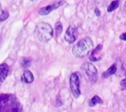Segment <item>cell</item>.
<instances>
[{
	"instance_id": "cell-1",
	"label": "cell",
	"mask_w": 126,
	"mask_h": 112,
	"mask_svg": "<svg viewBox=\"0 0 126 112\" xmlns=\"http://www.w3.org/2000/svg\"><path fill=\"white\" fill-rule=\"evenodd\" d=\"M22 107L14 94H0V111H22Z\"/></svg>"
},
{
	"instance_id": "cell-2",
	"label": "cell",
	"mask_w": 126,
	"mask_h": 112,
	"mask_svg": "<svg viewBox=\"0 0 126 112\" xmlns=\"http://www.w3.org/2000/svg\"><path fill=\"white\" fill-rule=\"evenodd\" d=\"M94 47V43L89 37H85L77 42L72 48V54L77 58H83L88 55Z\"/></svg>"
},
{
	"instance_id": "cell-3",
	"label": "cell",
	"mask_w": 126,
	"mask_h": 112,
	"mask_svg": "<svg viewBox=\"0 0 126 112\" xmlns=\"http://www.w3.org/2000/svg\"><path fill=\"white\" fill-rule=\"evenodd\" d=\"M35 35L39 40L43 43H47L52 38L53 29L50 24L47 22H40L35 28Z\"/></svg>"
},
{
	"instance_id": "cell-4",
	"label": "cell",
	"mask_w": 126,
	"mask_h": 112,
	"mask_svg": "<svg viewBox=\"0 0 126 112\" xmlns=\"http://www.w3.org/2000/svg\"><path fill=\"white\" fill-rule=\"evenodd\" d=\"M81 69L84 71L85 74L90 81V82L93 84H95L97 82V81H98V71H97V69L94 65L90 63H85L81 66Z\"/></svg>"
},
{
	"instance_id": "cell-5",
	"label": "cell",
	"mask_w": 126,
	"mask_h": 112,
	"mask_svg": "<svg viewBox=\"0 0 126 112\" xmlns=\"http://www.w3.org/2000/svg\"><path fill=\"white\" fill-rule=\"evenodd\" d=\"M70 86L74 98H77L81 95L80 91V78L77 73H73L70 77Z\"/></svg>"
},
{
	"instance_id": "cell-6",
	"label": "cell",
	"mask_w": 126,
	"mask_h": 112,
	"mask_svg": "<svg viewBox=\"0 0 126 112\" xmlns=\"http://www.w3.org/2000/svg\"><path fill=\"white\" fill-rule=\"evenodd\" d=\"M78 36V31L77 28L73 25H70L66 30L64 34V40L68 42L69 44H72L76 40Z\"/></svg>"
},
{
	"instance_id": "cell-7",
	"label": "cell",
	"mask_w": 126,
	"mask_h": 112,
	"mask_svg": "<svg viewBox=\"0 0 126 112\" xmlns=\"http://www.w3.org/2000/svg\"><path fill=\"white\" fill-rule=\"evenodd\" d=\"M64 3V1H58V2H56V3H52L51 5H47L46 7H43V8H40L39 10L38 13L40 14V15H47L48 14H50L51 11L53 10H57L58 7H60L62 4Z\"/></svg>"
},
{
	"instance_id": "cell-8",
	"label": "cell",
	"mask_w": 126,
	"mask_h": 112,
	"mask_svg": "<svg viewBox=\"0 0 126 112\" xmlns=\"http://www.w3.org/2000/svg\"><path fill=\"white\" fill-rule=\"evenodd\" d=\"M102 48H103V45H99L96 46L94 50L92 51L91 55L89 56V60L91 62H98L101 60L102 58Z\"/></svg>"
},
{
	"instance_id": "cell-9",
	"label": "cell",
	"mask_w": 126,
	"mask_h": 112,
	"mask_svg": "<svg viewBox=\"0 0 126 112\" xmlns=\"http://www.w3.org/2000/svg\"><path fill=\"white\" fill-rule=\"evenodd\" d=\"M9 74V66L6 63L0 64V86L4 81L6 77Z\"/></svg>"
},
{
	"instance_id": "cell-10",
	"label": "cell",
	"mask_w": 126,
	"mask_h": 112,
	"mask_svg": "<svg viewBox=\"0 0 126 112\" xmlns=\"http://www.w3.org/2000/svg\"><path fill=\"white\" fill-rule=\"evenodd\" d=\"M33 80H34V77H33L32 72L29 70H26L25 72L23 73V74L22 75V78H21L22 82L26 83V84H30V83H32L33 81Z\"/></svg>"
},
{
	"instance_id": "cell-11",
	"label": "cell",
	"mask_w": 126,
	"mask_h": 112,
	"mask_svg": "<svg viewBox=\"0 0 126 112\" xmlns=\"http://www.w3.org/2000/svg\"><path fill=\"white\" fill-rule=\"evenodd\" d=\"M116 71H117V65L116 64H112L111 67L109 68V69H107V70L106 71V72L103 73L102 77L103 78H108V77H110L111 75L114 74L115 73H116Z\"/></svg>"
},
{
	"instance_id": "cell-12",
	"label": "cell",
	"mask_w": 126,
	"mask_h": 112,
	"mask_svg": "<svg viewBox=\"0 0 126 112\" xmlns=\"http://www.w3.org/2000/svg\"><path fill=\"white\" fill-rule=\"evenodd\" d=\"M98 104H103V100L99 97L98 95H94L91 99H90L89 104H89L90 107H94V106H95Z\"/></svg>"
},
{
	"instance_id": "cell-13",
	"label": "cell",
	"mask_w": 126,
	"mask_h": 112,
	"mask_svg": "<svg viewBox=\"0 0 126 112\" xmlns=\"http://www.w3.org/2000/svg\"><path fill=\"white\" fill-rule=\"evenodd\" d=\"M118 6H119V0H114V1L111 2L109 6L107 7V12L114 11L115 10H117V9L118 8Z\"/></svg>"
},
{
	"instance_id": "cell-14",
	"label": "cell",
	"mask_w": 126,
	"mask_h": 112,
	"mask_svg": "<svg viewBox=\"0 0 126 112\" xmlns=\"http://www.w3.org/2000/svg\"><path fill=\"white\" fill-rule=\"evenodd\" d=\"M55 29H56V35H57V36H58V35L62 33V31H63V25L61 24V22H58L56 23Z\"/></svg>"
},
{
	"instance_id": "cell-15",
	"label": "cell",
	"mask_w": 126,
	"mask_h": 112,
	"mask_svg": "<svg viewBox=\"0 0 126 112\" xmlns=\"http://www.w3.org/2000/svg\"><path fill=\"white\" fill-rule=\"evenodd\" d=\"M9 17V12L8 11H3V13H2V15H0V22H3V21H5L7 18Z\"/></svg>"
},
{
	"instance_id": "cell-16",
	"label": "cell",
	"mask_w": 126,
	"mask_h": 112,
	"mask_svg": "<svg viewBox=\"0 0 126 112\" xmlns=\"http://www.w3.org/2000/svg\"><path fill=\"white\" fill-rule=\"evenodd\" d=\"M30 59H28V58H24L23 60H22V67L23 68H27V67H28L30 65Z\"/></svg>"
},
{
	"instance_id": "cell-17",
	"label": "cell",
	"mask_w": 126,
	"mask_h": 112,
	"mask_svg": "<svg viewBox=\"0 0 126 112\" xmlns=\"http://www.w3.org/2000/svg\"><path fill=\"white\" fill-rule=\"evenodd\" d=\"M120 86H121L123 88H126V78L120 81Z\"/></svg>"
},
{
	"instance_id": "cell-18",
	"label": "cell",
	"mask_w": 126,
	"mask_h": 112,
	"mask_svg": "<svg viewBox=\"0 0 126 112\" xmlns=\"http://www.w3.org/2000/svg\"><path fill=\"white\" fill-rule=\"evenodd\" d=\"M120 40H124V41H126V33H124L120 35Z\"/></svg>"
},
{
	"instance_id": "cell-19",
	"label": "cell",
	"mask_w": 126,
	"mask_h": 112,
	"mask_svg": "<svg viewBox=\"0 0 126 112\" xmlns=\"http://www.w3.org/2000/svg\"><path fill=\"white\" fill-rule=\"evenodd\" d=\"M94 13H95V15H96L97 16H100V10H99L98 8H95Z\"/></svg>"
},
{
	"instance_id": "cell-20",
	"label": "cell",
	"mask_w": 126,
	"mask_h": 112,
	"mask_svg": "<svg viewBox=\"0 0 126 112\" xmlns=\"http://www.w3.org/2000/svg\"><path fill=\"white\" fill-rule=\"evenodd\" d=\"M31 1H34V0H31Z\"/></svg>"
}]
</instances>
